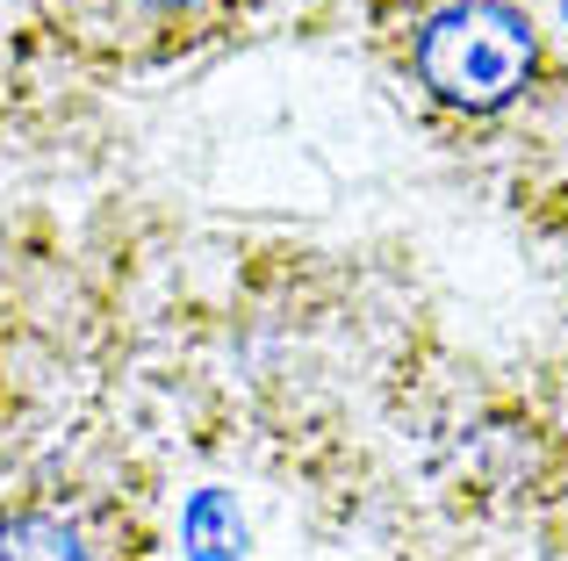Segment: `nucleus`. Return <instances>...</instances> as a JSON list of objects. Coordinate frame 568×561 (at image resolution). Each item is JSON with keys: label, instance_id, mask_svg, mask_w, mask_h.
Listing matches in <instances>:
<instances>
[{"label": "nucleus", "instance_id": "obj_2", "mask_svg": "<svg viewBox=\"0 0 568 561\" xmlns=\"http://www.w3.org/2000/svg\"><path fill=\"white\" fill-rule=\"evenodd\" d=\"M29 43L72 72H152L181 65L252 22V0H22Z\"/></svg>", "mask_w": 568, "mask_h": 561}, {"label": "nucleus", "instance_id": "obj_3", "mask_svg": "<svg viewBox=\"0 0 568 561\" xmlns=\"http://www.w3.org/2000/svg\"><path fill=\"white\" fill-rule=\"evenodd\" d=\"M0 561H109L94 511L58 490H22L0 504Z\"/></svg>", "mask_w": 568, "mask_h": 561}, {"label": "nucleus", "instance_id": "obj_5", "mask_svg": "<svg viewBox=\"0 0 568 561\" xmlns=\"http://www.w3.org/2000/svg\"><path fill=\"white\" fill-rule=\"evenodd\" d=\"M0 432H8V396H0Z\"/></svg>", "mask_w": 568, "mask_h": 561}, {"label": "nucleus", "instance_id": "obj_4", "mask_svg": "<svg viewBox=\"0 0 568 561\" xmlns=\"http://www.w3.org/2000/svg\"><path fill=\"white\" fill-rule=\"evenodd\" d=\"M29 14H22V0H0V130H8V101H14V86H22V65H29Z\"/></svg>", "mask_w": 568, "mask_h": 561}, {"label": "nucleus", "instance_id": "obj_1", "mask_svg": "<svg viewBox=\"0 0 568 561\" xmlns=\"http://www.w3.org/2000/svg\"><path fill=\"white\" fill-rule=\"evenodd\" d=\"M367 37L410 115L439 137L504 130L547 86L540 0H367Z\"/></svg>", "mask_w": 568, "mask_h": 561}]
</instances>
